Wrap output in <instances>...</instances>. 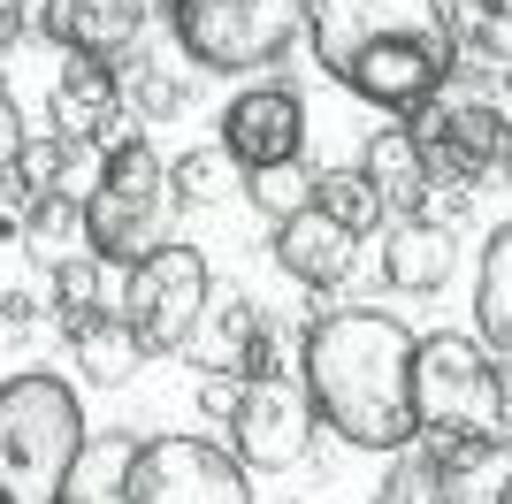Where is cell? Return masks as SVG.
<instances>
[{
    "label": "cell",
    "instance_id": "obj_1",
    "mask_svg": "<svg viewBox=\"0 0 512 504\" xmlns=\"http://www.w3.org/2000/svg\"><path fill=\"white\" fill-rule=\"evenodd\" d=\"M413 344L421 336L383 306L314 314L299 336V375H306V398H314V420H329V436L360 443V451H406L421 436Z\"/></svg>",
    "mask_w": 512,
    "mask_h": 504
},
{
    "label": "cell",
    "instance_id": "obj_2",
    "mask_svg": "<svg viewBox=\"0 0 512 504\" xmlns=\"http://www.w3.org/2000/svg\"><path fill=\"white\" fill-rule=\"evenodd\" d=\"M306 39L344 92L390 115H413L459 69L444 0H306Z\"/></svg>",
    "mask_w": 512,
    "mask_h": 504
},
{
    "label": "cell",
    "instance_id": "obj_3",
    "mask_svg": "<svg viewBox=\"0 0 512 504\" xmlns=\"http://www.w3.org/2000/svg\"><path fill=\"white\" fill-rule=\"evenodd\" d=\"M85 443V405L62 375L31 367L0 382V504H62Z\"/></svg>",
    "mask_w": 512,
    "mask_h": 504
},
{
    "label": "cell",
    "instance_id": "obj_4",
    "mask_svg": "<svg viewBox=\"0 0 512 504\" xmlns=\"http://www.w3.org/2000/svg\"><path fill=\"white\" fill-rule=\"evenodd\" d=\"M406 130H413V146H421L436 184L474 191L490 168L512 161V69L459 54V69L406 115Z\"/></svg>",
    "mask_w": 512,
    "mask_h": 504
},
{
    "label": "cell",
    "instance_id": "obj_5",
    "mask_svg": "<svg viewBox=\"0 0 512 504\" xmlns=\"http://www.w3.org/2000/svg\"><path fill=\"white\" fill-rule=\"evenodd\" d=\"M169 161L146 146V138H115L85 191V245L100 268H138L153 245H169Z\"/></svg>",
    "mask_w": 512,
    "mask_h": 504
},
{
    "label": "cell",
    "instance_id": "obj_6",
    "mask_svg": "<svg viewBox=\"0 0 512 504\" xmlns=\"http://www.w3.org/2000/svg\"><path fill=\"white\" fill-rule=\"evenodd\" d=\"M169 31L199 77H253L306 39V0H169Z\"/></svg>",
    "mask_w": 512,
    "mask_h": 504
},
{
    "label": "cell",
    "instance_id": "obj_7",
    "mask_svg": "<svg viewBox=\"0 0 512 504\" xmlns=\"http://www.w3.org/2000/svg\"><path fill=\"white\" fill-rule=\"evenodd\" d=\"M207 306H214L207 252H199V245H153L146 260L123 275V306H115V314L130 321L138 352L161 359V352H184V344L199 336Z\"/></svg>",
    "mask_w": 512,
    "mask_h": 504
},
{
    "label": "cell",
    "instance_id": "obj_8",
    "mask_svg": "<svg viewBox=\"0 0 512 504\" xmlns=\"http://www.w3.org/2000/svg\"><path fill=\"white\" fill-rule=\"evenodd\" d=\"M123 504H253V466L207 436H153L130 443Z\"/></svg>",
    "mask_w": 512,
    "mask_h": 504
},
{
    "label": "cell",
    "instance_id": "obj_9",
    "mask_svg": "<svg viewBox=\"0 0 512 504\" xmlns=\"http://www.w3.org/2000/svg\"><path fill=\"white\" fill-rule=\"evenodd\" d=\"M413 420L497 436V359L467 336H421L413 344Z\"/></svg>",
    "mask_w": 512,
    "mask_h": 504
},
{
    "label": "cell",
    "instance_id": "obj_10",
    "mask_svg": "<svg viewBox=\"0 0 512 504\" xmlns=\"http://www.w3.org/2000/svg\"><path fill=\"white\" fill-rule=\"evenodd\" d=\"M230 436H237V459L253 474H283L314 451V398L306 382L291 375H253L237 382V413H230Z\"/></svg>",
    "mask_w": 512,
    "mask_h": 504
},
{
    "label": "cell",
    "instance_id": "obj_11",
    "mask_svg": "<svg viewBox=\"0 0 512 504\" xmlns=\"http://www.w3.org/2000/svg\"><path fill=\"white\" fill-rule=\"evenodd\" d=\"M222 153H230L245 176L260 168H299L306 153V100L291 84H253L222 107Z\"/></svg>",
    "mask_w": 512,
    "mask_h": 504
},
{
    "label": "cell",
    "instance_id": "obj_12",
    "mask_svg": "<svg viewBox=\"0 0 512 504\" xmlns=\"http://www.w3.org/2000/svg\"><path fill=\"white\" fill-rule=\"evenodd\" d=\"M421 451L436 466L444 504H497L512 482V436L490 428H421Z\"/></svg>",
    "mask_w": 512,
    "mask_h": 504
},
{
    "label": "cell",
    "instance_id": "obj_13",
    "mask_svg": "<svg viewBox=\"0 0 512 504\" xmlns=\"http://www.w3.org/2000/svg\"><path fill=\"white\" fill-rule=\"evenodd\" d=\"M54 138L85 153L100 138H115V115H123V77L100 54H62V77H54Z\"/></svg>",
    "mask_w": 512,
    "mask_h": 504
},
{
    "label": "cell",
    "instance_id": "obj_14",
    "mask_svg": "<svg viewBox=\"0 0 512 504\" xmlns=\"http://www.w3.org/2000/svg\"><path fill=\"white\" fill-rule=\"evenodd\" d=\"M146 23H153V0H46L39 31H54L62 54L115 62V54H130V46L146 39Z\"/></svg>",
    "mask_w": 512,
    "mask_h": 504
},
{
    "label": "cell",
    "instance_id": "obj_15",
    "mask_svg": "<svg viewBox=\"0 0 512 504\" xmlns=\"http://www.w3.org/2000/svg\"><path fill=\"white\" fill-rule=\"evenodd\" d=\"M360 237L337 230L321 207H299L291 222H276V268L291 275V283H306V291H337L344 275L360 268Z\"/></svg>",
    "mask_w": 512,
    "mask_h": 504
},
{
    "label": "cell",
    "instance_id": "obj_16",
    "mask_svg": "<svg viewBox=\"0 0 512 504\" xmlns=\"http://www.w3.org/2000/svg\"><path fill=\"white\" fill-rule=\"evenodd\" d=\"M451 260H459V245H451V222H428V214H398L383 237V283L406 298H428L451 283Z\"/></svg>",
    "mask_w": 512,
    "mask_h": 504
},
{
    "label": "cell",
    "instance_id": "obj_17",
    "mask_svg": "<svg viewBox=\"0 0 512 504\" xmlns=\"http://www.w3.org/2000/svg\"><path fill=\"white\" fill-rule=\"evenodd\" d=\"M62 336H69V352H77V375L100 382V390H123L130 375H138V336H130L123 314H107V306H69L62 314Z\"/></svg>",
    "mask_w": 512,
    "mask_h": 504
},
{
    "label": "cell",
    "instance_id": "obj_18",
    "mask_svg": "<svg viewBox=\"0 0 512 504\" xmlns=\"http://www.w3.org/2000/svg\"><path fill=\"white\" fill-rule=\"evenodd\" d=\"M360 176L383 191L390 214H421V199H428V161H421V146H413V130H375V138H367V153H360Z\"/></svg>",
    "mask_w": 512,
    "mask_h": 504
},
{
    "label": "cell",
    "instance_id": "obj_19",
    "mask_svg": "<svg viewBox=\"0 0 512 504\" xmlns=\"http://www.w3.org/2000/svg\"><path fill=\"white\" fill-rule=\"evenodd\" d=\"M16 237L31 245L39 268H62V260H77V252H92L85 245V199H77V191H46V199H31L23 222H16Z\"/></svg>",
    "mask_w": 512,
    "mask_h": 504
},
{
    "label": "cell",
    "instance_id": "obj_20",
    "mask_svg": "<svg viewBox=\"0 0 512 504\" xmlns=\"http://www.w3.org/2000/svg\"><path fill=\"white\" fill-rule=\"evenodd\" d=\"M474 321H482V344L497 359H512V222L482 245V275H474Z\"/></svg>",
    "mask_w": 512,
    "mask_h": 504
},
{
    "label": "cell",
    "instance_id": "obj_21",
    "mask_svg": "<svg viewBox=\"0 0 512 504\" xmlns=\"http://www.w3.org/2000/svg\"><path fill=\"white\" fill-rule=\"evenodd\" d=\"M444 23L459 39V54L512 69V0H444Z\"/></svg>",
    "mask_w": 512,
    "mask_h": 504
},
{
    "label": "cell",
    "instance_id": "obj_22",
    "mask_svg": "<svg viewBox=\"0 0 512 504\" xmlns=\"http://www.w3.org/2000/svg\"><path fill=\"white\" fill-rule=\"evenodd\" d=\"M314 207L337 222V230H352V237H367V230H383V191L367 184L360 168H321L314 176Z\"/></svg>",
    "mask_w": 512,
    "mask_h": 504
},
{
    "label": "cell",
    "instance_id": "obj_23",
    "mask_svg": "<svg viewBox=\"0 0 512 504\" xmlns=\"http://www.w3.org/2000/svg\"><path fill=\"white\" fill-rule=\"evenodd\" d=\"M230 153L222 146H192V153H176L169 161V191H176V207H207V199H222L230 191Z\"/></svg>",
    "mask_w": 512,
    "mask_h": 504
},
{
    "label": "cell",
    "instance_id": "obj_24",
    "mask_svg": "<svg viewBox=\"0 0 512 504\" xmlns=\"http://www.w3.org/2000/svg\"><path fill=\"white\" fill-rule=\"evenodd\" d=\"M245 199H253V214H268V222H291L299 207H314V176H299V168H260V176H245Z\"/></svg>",
    "mask_w": 512,
    "mask_h": 504
},
{
    "label": "cell",
    "instance_id": "obj_25",
    "mask_svg": "<svg viewBox=\"0 0 512 504\" xmlns=\"http://www.w3.org/2000/svg\"><path fill=\"white\" fill-rule=\"evenodd\" d=\"M130 100H138V115H146V123H169V115H184V107H192V77H176V69H146V62H138V84H130Z\"/></svg>",
    "mask_w": 512,
    "mask_h": 504
},
{
    "label": "cell",
    "instance_id": "obj_26",
    "mask_svg": "<svg viewBox=\"0 0 512 504\" xmlns=\"http://www.w3.org/2000/svg\"><path fill=\"white\" fill-rule=\"evenodd\" d=\"M383 504H444V489H436V466H428L421 436L398 451V466H390V482H383Z\"/></svg>",
    "mask_w": 512,
    "mask_h": 504
},
{
    "label": "cell",
    "instance_id": "obj_27",
    "mask_svg": "<svg viewBox=\"0 0 512 504\" xmlns=\"http://www.w3.org/2000/svg\"><path fill=\"white\" fill-rule=\"evenodd\" d=\"M54 275V314H69V306H100V260L92 252H77V260H62Z\"/></svg>",
    "mask_w": 512,
    "mask_h": 504
},
{
    "label": "cell",
    "instance_id": "obj_28",
    "mask_svg": "<svg viewBox=\"0 0 512 504\" xmlns=\"http://www.w3.org/2000/svg\"><path fill=\"white\" fill-rule=\"evenodd\" d=\"M237 375H245V382H253V375H283V329H276V314H260L253 336L237 344Z\"/></svg>",
    "mask_w": 512,
    "mask_h": 504
},
{
    "label": "cell",
    "instance_id": "obj_29",
    "mask_svg": "<svg viewBox=\"0 0 512 504\" xmlns=\"http://www.w3.org/2000/svg\"><path fill=\"white\" fill-rule=\"evenodd\" d=\"M31 146V130H23V107H16V92L0 84V176L16 168V153Z\"/></svg>",
    "mask_w": 512,
    "mask_h": 504
},
{
    "label": "cell",
    "instance_id": "obj_30",
    "mask_svg": "<svg viewBox=\"0 0 512 504\" xmlns=\"http://www.w3.org/2000/svg\"><path fill=\"white\" fill-rule=\"evenodd\" d=\"M39 31V0H0V54H16Z\"/></svg>",
    "mask_w": 512,
    "mask_h": 504
},
{
    "label": "cell",
    "instance_id": "obj_31",
    "mask_svg": "<svg viewBox=\"0 0 512 504\" xmlns=\"http://www.w3.org/2000/svg\"><path fill=\"white\" fill-rule=\"evenodd\" d=\"M39 329V298L31 291H0V336H31Z\"/></svg>",
    "mask_w": 512,
    "mask_h": 504
},
{
    "label": "cell",
    "instance_id": "obj_32",
    "mask_svg": "<svg viewBox=\"0 0 512 504\" xmlns=\"http://www.w3.org/2000/svg\"><path fill=\"white\" fill-rule=\"evenodd\" d=\"M237 382H245V375H237ZM237 382H230V375H207V382H199V405L230 420V413H237Z\"/></svg>",
    "mask_w": 512,
    "mask_h": 504
},
{
    "label": "cell",
    "instance_id": "obj_33",
    "mask_svg": "<svg viewBox=\"0 0 512 504\" xmlns=\"http://www.w3.org/2000/svg\"><path fill=\"white\" fill-rule=\"evenodd\" d=\"M497 436H512V359H497Z\"/></svg>",
    "mask_w": 512,
    "mask_h": 504
},
{
    "label": "cell",
    "instance_id": "obj_34",
    "mask_svg": "<svg viewBox=\"0 0 512 504\" xmlns=\"http://www.w3.org/2000/svg\"><path fill=\"white\" fill-rule=\"evenodd\" d=\"M8 230H16V222H8V214H0V237H8Z\"/></svg>",
    "mask_w": 512,
    "mask_h": 504
},
{
    "label": "cell",
    "instance_id": "obj_35",
    "mask_svg": "<svg viewBox=\"0 0 512 504\" xmlns=\"http://www.w3.org/2000/svg\"><path fill=\"white\" fill-rule=\"evenodd\" d=\"M497 504H512V482H505V497H497Z\"/></svg>",
    "mask_w": 512,
    "mask_h": 504
},
{
    "label": "cell",
    "instance_id": "obj_36",
    "mask_svg": "<svg viewBox=\"0 0 512 504\" xmlns=\"http://www.w3.org/2000/svg\"><path fill=\"white\" fill-rule=\"evenodd\" d=\"M505 184H512V161H505Z\"/></svg>",
    "mask_w": 512,
    "mask_h": 504
}]
</instances>
